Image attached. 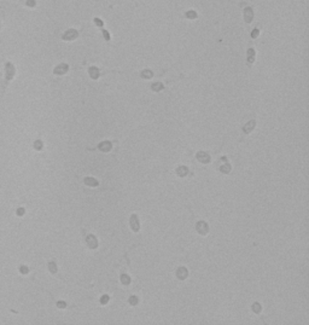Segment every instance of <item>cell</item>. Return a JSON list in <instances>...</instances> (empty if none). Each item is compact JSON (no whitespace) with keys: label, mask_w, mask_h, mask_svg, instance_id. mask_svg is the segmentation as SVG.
Masks as SVG:
<instances>
[{"label":"cell","mask_w":309,"mask_h":325,"mask_svg":"<svg viewBox=\"0 0 309 325\" xmlns=\"http://www.w3.org/2000/svg\"><path fill=\"white\" fill-rule=\"evenodd\" d=\"M19 272H21L22 274H28V273H29V269H28L27 266L21 265V266H19Z\"/></svg>","instance_id":"obj_24"},{"label":"cell","mask_w":309,"mask_h":325,"mask_svg":"<svg viewBox=\"0 0 309 325\" xmlns=\"http://www.w3.org/2000/svg\"><path fill=\"white\" fill-rule=\"evenodd\" d=\"M196 157H197V160L200 162V163L207 165V163H209V162H210V156L208 155L207 152H204V151H198Z\"/></svg>","instance_id":"obj_8"},{"label":"cell","mask_w":309,"mask_h":325,"mask_svg":"<svg viewBox=\"0 0 309 325\" xmlns=\"http://www.w3.org/2000/svg\"><path fill=\"white\" fill-rule=\"evenodd\" d=\"M26 5L29 6V7H35L36 1H35V0H27V1H26Z\"/></svg>","instance_id":"obj_28"},{"label":"cell","mask_w":309,"mask_h":325,"mask_svg":"<svg viewBox=\"0 0 309 325\" xmlns=\"http://www.w3.org/2000/svg\"><path fill=\"white\" fill-rule=\"evenodd\" d=\"M94 24H95V26H98V27H100V28H102L104 23H103V21H102L100 18H94Z\"/></svg>","instance_id":"obj_30"},{"label":"cell","mask_w":309,"mask_h":325,"mask_svg":"<svg viewBox=\"0 0 309 325\" xmlns=\"http://www.w3.org/2000/svg\"><path fill=\"white\" fill-rule=\"evenodd\" d=\"M102 31H103L104 39L106 40V41H109V40H110V34H109V31H108V30H105V29H102Z\"/></svg>","instance_id":"obj_29"},{"label":"cell","mask_w":309,"mask_h":325,"mask_svg":"<svg viewBox=\"0 0 309 325\" xmlns=\"http://www.w3.org/2000/svg\"><path fill=\"white\" fill-rule=\"evenodd\" d=\"M185 17H186V18H189V20H196V18L198 17V15H197V12H196V11L190 10V11H187V12L185 13Z\"/></svg>","instance_id":"obj_19"},{"label":"cell","mask_w":309,"mask_h":325,"mask_svg":"<svg viewBox=\"0 0 309 325\" xmlns=\"http://www.w3.org/2000/svg\"><path fill=\"white\" fill-rule=\"evenodd\" d=\"M57 307H58V308H65L67 303L64 301H58V302H57Z\"/></svg>","instance_id":"obj_32"},{"label":"cell","mask_w":309,"mask_h":325,"mask_svg":"<svg viewBox=\"0 0 309 325\" xmlns=\"http://www.w3.org/2000/svg\"><path fill=\"white\" fill-rule=\"evenodd\" d=\"M98 149H99L100 151H103V152H109V151L112 149V144H111L110 142H108V140L102 142V143H99V145H98Z\"/></svg>","instance_id":"obj_10"},{"label":"cell","mask_w":309,"mask_h":325,"mask_svg":"<svg viewBox=\"0 0 309 325\" xmlns=\"http://www.w3.org/2000/svg\"><path fill=\"white\" fill-rule=\"evenodd\" d=\"M163 88H164V86H163V84H162V82H154L151 86V90L153 92H159V91L163 90Z\"/></svg>","instance_id":"obj_16"},{"label":"cell","mask_w":309,"mask_h":325,"mask_svg":"<svg viewBox=\"0 0 309 325\" xmlns=\"http://www.w3.org/2000/svg\"><path fill=\"white\" fill-rule=\"evenodd\" d=\"M176 174L179 175V176H186L189 174V168L186 167V166H180V167H177L176 168Z\"/></svg>","instance_id":"obj_13"},{"label":"cell","mask_w":309,"mask_h":325,"mask_svg":"<svg viewBox=\"0 0 309 325\" xmlns=\"http://www.w3.org/2000/svg\"><path fill=\"white\" fill-rule=\"evenodd\" d=\"M261 310H262V307H261V305H260L258 302H255L254 305H253V311L255 312V313H261Z\"/></svg>","instance_id":"obj_23"},{"label":"cell","mask_w":309,"mask_h":325,"mask_svg":"<svg viewBox=\"0 0 309 325\" xmlns=\"http://www.w3.org/2000/svg\"><path fill=\"white\" fill-rule=\"evenodd\" d=\"M121 283L123 284V285H129V284H131V277L126 273L121 274Z\"/></svg>","instance_id":"obj_18"},{"label":"cell","mask_w":309,"mask_h":325,"mask_svg":"<svg viewBox=\"0 0 309 325\" xmlns=\"http://www.w3.org/2000/svg\"><path fill=\"white\" fill-rule=\"evenodd\" d=\"M231 168H232V167H231V165L225 163L223 166H221V167H220V170H221L222 173H225V174H228V173L231 172Z\"/></svg>","instance_id":"obj_20"},{"label":"cell","mask_w":309,"mask_h":325,"mask_svg":"<svg viewBox=\"0 0 309 325\" xmlns=\"http://www.w3.org/2000/svg\"><path fill=\"white\" fill-rule=\"evenodd\" d=\"M176 277L177 279L180 280H185L186 278L189 277V271L186 267H179V269L176 270Z\"/></svg>","instance_id":"obj_9"},{"label":"cell","mask_w":309,"mask_h":325,"mask_svg":"<svg viewBox=\"0 0 309 325\" xmlns=\"http://www.w3.org/2000/svg\"><path fill=\"white\" fill-rule=\"evenodd\" d=\"M258 34H260V29L255 28V29H254L253 31H251V38H253V39H257Z\"/></svg>","instance_id":"obj_27"},{"label":"cell","mask_w":309,"mask_h":325,"mask_svg":"<svg viewBox=\"0 0 309 325\" xmlns=\"http://www.w3.org/2000/svg\"><path fill=\"white\" fill-rule=\"evenodd\" d=\"M88 74H89V76H91V79H93V80L99 79V76H100L99 69L97 67H91V68H89L88 69Z\"/></svg>","instance_id":"obj_12"},{"label":"cell","mask_w":309,"mask_h":325,"mask_svg":"<svg viewBox=\"0 0 309 325\" xmlns=\"http://www.w3.org/2000/svg\"><path fill=\"white\" fill-rule=\"evenodd\" d=\"M85 184H86V185H88V186H91V188H95V186H98V185H99L98 180L94 179V178H91V176L85 178Z\"/></svg>","instance_id":"obj_14"},{"label":"cell","mask_w":309,"mask_h":325,"mask_svg":"<svg viewBox=\"0 0 309 325\" xmlns=\"http://www.w3.org/2000/svg\"><path fill=\"white\" fill-rule=\"evenodd\" d=\"M196 231L202 236H205L209 232V226L205 221H198L196 225Z\"/></svg>","instance_id":"obj_5"},{"label":"cell","mask_w":309,"mask_h":325,"mask_svg":"<svg viewBox=\"0 0 309 325\" xmlns=\"http://www.w3.org/2000/svg\"><path fill=\"white\" fill-rule=\"evenodd\" d=\"M246 54H248V63H249V66H250V64H253V63L255 62V50L250 47L249 50H248V53H246Z\"/></svg>","instance_id":"obj_15"},{"label":"cell","mask_w":309,"mask_h":325,"mask_svg":"<svg viewBox=\"0 0 309 325\" xmlns=\"http://www.w3.org/2000/svg\"><path fill=\"white\" fill-rule=\"evenodd\" d=\"M42 146H44V144H42L41 140H35V142H34V149H35V150H38V151L42 150Z\"/></svg>","instance_id":"obj_22"},{"label":"cell","mask_w":309,"mask_h":325,"mask_svg":"<svg viewBox=\"0 0 309 325\" xmlns=\"http://www.w3.org/2000/svg\"><path fill=\"white\" fill-rule=\"evenodd\" d=\"M15 74H16L15 66H13V64H12L11 62H7V63L5 64V79H6L7 82H9V81H11V80L13 79Z\"/></svg>","instance_id":"obj_1"},{"label":"cell","mask_w":309,"mask_h":325,"mask_svg":"<svg viewBox=\"0 0 309 325\" xmlns=\"http://www.w3.org/2000/svg\"><path fill=\"white\" fill-rule=\"evenodd\" d=\"M68 70H69L68 64L62 63V64H58V66L53 69V74L54 75H64V74H67V73H68Z\"/></svg>","instance_id":"obj_6"},{"label":"cell","mask_w":309,"mask_h":325,"mask_svg":"<svg viewBox=\"0 0 309 325\" xmlns=\"http://www.w3.org/2000/svg\"><path fill=\"white\" fill-rule=\"evenodd\" d=\"M109 300H110V297L108 296V295H103L102 297H100V303L102 305H106L108 302H109Z\"/></svg>","instance_id":"obj_26"},{"label":"cell","mask_w":309,"mask_h":325,"mask_svg":"<svg viewBox=\"0 0 309 325\" xmlns=\"http://www.w3.org/2000/svg\"><path fill=\"white\" fill-rule=\"evenodd\" d=\"M138 302H139V301H138V297H136V296H131V297H129V303H131L132 306H136Z\"/></svg>","instance_id":"obj_25"},{"label":"cell","mask_w":309,"mask_h":325,"mask_svg":"<svg viewBox=\"0 0 309 325\" xmlns=\"http://www.w3.org/2000/svg\"><path fill=\"white\" fill-rule=\"evenodd\" d=\"M243 17H244V21H245L248 24L253 22V20H254V10H253V7H251V6H246L245 9H244Z\"/></svg>","instance_id":"obj_3"},{"label":"cell","mask_w":309,"mask_h":325,"mask_svg":"<svg viewBox=\"0 0 309 325\" xmlns=\"http://www.w3.org/2000/svg\"><path fill=\"white\" fill-rule=\"evenodd\" d=\"M86 243H87V245L91 249H97V248H98V241H97V237L94 234H88L86 237Z\"/></svg>","instance_id":"obj_7"},{"label":"cell","mask_w":309,"mask_h":325,"mask_svg":"<svg viewBox=\"0 0 309 325\" xmlns=\"http://www.w3.org/2000/svg\"><path fill=\"white\" fill-rule=\"evenodd\" d=\"M255 125H256L255 120H251V121H249V122H248L246 125H244V127H243V132L245 133V134H249V133H251V131H253V129L255 128Z\"/></svg>","instance_id":"obj_11"},{"label":"cell","mask_w":309,"mask_h":325,"mask_svg":"<svg viewBox=\"0 0 309 325\" xmlns=\"http://www.w3.org/2000/svg\"><path fill=\"white\" fill-rule=\"evenodd\" d=\"M79 36V31L76 29H68L65 33L62 35V39L64 41H72Z\"/></svg>","instance_id":"obj_2"},{"label":"cell","mask_w":309,"mask_h":325,"mask_svg":"<svg viewBox=\"0 0 309 325\" xmlns=\"http://www.w3.org/2000/svg\"><path fill=\"white\" fill-rule=\"evenodd\" d=\"M129 224H131V229L134 232H138L140 230V222H139V218L136 214H132L131 219H129Z\"/></svg>","instance_id":"obj_4"},{"label":"cell","mask_w":309,"mask_h":325,"mask_svg":"<svg viewBox=\"0 0 309 325\" xmlns=\"http://www.w3.org/2000/svg\"><path fill=\"white\" fill-rule=\"evenodd\" d=\"M140 76H141L143 79H152L153 73H152L150 69H145V70H143V71L140 73Z\"/></svg>","instance_id":"obj_17"},{"label":"cell","mask_w":309,"mask_h":325,"mask_svg":"<svg viewBox=\"0 0 309 325\" xmlns=\"http://www.w3.org/2000/svg\"><path fill=\"white\" fill-rule=\"evenodd\" d=\"M24 213H26V209H24V208H18L17 209V215L18 216H23Z\"/></svg>","instance_id":"obj_31"},{"label":"cell","mask_w":309,"mask_h":325,"mask_svg":"<svg viewBox=\"0 0 309 325\" xmlns=\"http://www.w3.org/2000/svg\"><path fill=\"white\" fill-rule=\"evenodd\" d=\"M48 270H50V272H51L52 274L57 273V265H56L54 261H50V262H48Z\"/></svg>","instance_id":"obj_21"}]
</instances>
